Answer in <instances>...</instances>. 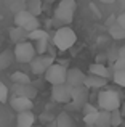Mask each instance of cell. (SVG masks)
Masks as SVG:
<instances>
[{
    "label": "cell",
    "instance_id": "20",
    "mask_svg": "<svg viewBox=\"0 0 125 127\" xmlns=\"http://www.w3.org/2000/svg\"><path fill=\"white\" fill-rule=\"evenodd\" d=\"M107 31H109V35L114 39V40H124V39H125V29L120 28L117 23L112 24V26H109Z\"/></svg>",
    "mask_w": 125,
    "mask_h": 127
},
{
    "label": "cell",
    "instance_id": "33",
    "mask_svg": "<svg viewBox=\"0 0 125 127\" xmlns=\"http://www.w3.org/2000/svg\"><path fill=\"white\" fill-rule=\"evenodd\" d=\"M119 60H122V61L125 63V45L119 48Z\"/></svg>",
    "mask_w": 125,
    "mask_h": 127
},
{
    "label": "cell",
    "instance_id": "34",
    "mask_svg": "<svg viewBox=\"0 0 125 127\" xmlns=\"http://www.w3.org/2000/svg\"><path fill=\"white\" fill-rule=\"evenodd\" d=\"M101 3H106V5H111V3H114V2H117V0H100Z\"/></svg>",
    "mask_w": 125,
    "mask_h": 127
},
{
    "label": "cell",
    "instance_id": "25",
    "mask_svg": "<svg viewBox=\"0 0 125 127\" xmlns=\"http://www.w3.org/2000/svg\"><path fill=\"white\" fill-rule=\"evenodd\" d=\"M22 28H24L27 32H34V31H37V29H40V21H39L37 16H34V18H31Z\"/></svg>",
    "mask_w": 125,
    "mask_h": 127
},
{
    "label": "cell",
    "instance_id": "32",
    "mask_svg": "<svg viewBox=\"0 0 125 127\" xmlns=\"http://www.w3.org/2000/svg\"><path fill=\"white\" fill-rule=\"evenodd\" d=\"M40 121L42 122H51V121H53V116L48 114V113H42V114H40Z\"/></svg>",
    "mask_w": 125,
    "mask_h": 127
},
{
    "label": "cell",
    "instance_id": "7",
    "mask_svg": "<svg viewBox=\"0 0 125 127\" xmlns=\"http://www.w3.org/2000/svg\"><path fill=\"white\" fill-rule=\"evenodd\" d=\"M51 98L56 103H71L72 100V87L69 84H60V85H51Z\"/></svg>",
    "mask_w": 125,
    "mask_h": 127
},
{
    "label": "cell",
    "instance_id": "26",
    "mask_svg": "<svg viewBox=\"0 0 125 127\" xmlns=\"http://www.w3.org/2000/svg\"><path fill=\"white\" fill-rule=\"evenodd\" d=\"M114 82L120 87H125V69H120V71H114V76H112Z\"/></svg>",
    "mask_w": 125,
    "mask_h": 127
},
{
    "label": "cell",
    "instance_id": "29",
    "mask_svg": "<svg viewBox=\"0 0 125 127\" xmlns=\"http://www.w3.org/2000/svg\"><path fill=\"white\" fill-rule=\"evenodd\" d=\"M8 95H10L8 87L0 81V103H6L8 101Z\"/></svg>",
    "mask_w": 125,
    "mask_h": 127
},
{
    "label": "cell",
    "instance_id": "36",
    "mask_svg": "<svg viewBox=\"0 0 125 127\" xmlns=\"http://www.w3.org/2000/svg\"><path fill=\"white\" fill-rule=\"evenodd\" d=\"M42 2H48V3H51V2H55V0H42Z\"/></svg>",
    "mask_w": 125,
    "mask_h": 127
},
{
    "label": "cell",
    "instance_id": "13",
    "mask_svg": "<svg viewBox=\"0 0 125 127\" xmlns=\"http://www.w3.org/2000/svg\"><path fill=\"white\" fill-rule=\"evenodd\" d=\"M10 39H11L13 43H22V42H27L29 40V32L26 31L24 28H11V31H10Z\"/></svg>",
    "mask_w": 125,
    "mask_h": 127
},
{
    "label": "cell",
    "instance_id": "8",
    "mask_svg": "<svg viewBox=\"0 0 125 127\" xmlns=\"http://www.w3.org/2000/svg\"><path fill=\"white\" fill-rule=\"evenodd\" d=\"M29 64H31V71L34 72L35 76L45 74L47 69L53 64V56H50V55H35V58L32 60Z\"/></svg>",
    "mask_w": 125,
    "mask_h": 127
},
{
    "label": "cell",
    "instance_id": "37",
    "mask_svg": "<svg viewBox=\"0 0 125 127\" xmlns=\"http://www.w3.org/2000/svg\"><path fill=\"white\" fill-rule=\"evenodd\" d=\"M0 72H2V68H0Z\"/></svg>",
    "mask_w": 125,
    "mask_h": 127
},
{
    "label": "cell",
    "instance_id": "5",
    "mask_svg": "<svg viewBox=\"0 0 125 127\" xmlns=\"http://www.w3.org/2000/svg\"><path fill=\"white\" fill-rule=\"evenodd\" d=\"M15 53V60L18 63H31L32 60L35 58V48H34V43L32 42H22V43H18L13 50Z\"/></svg>",
    "mask_w": 125,
    "mask_h": 127
},
{
    "label": "cell",
    "instance_id": "12",
    "mask_svg": "<svg viewBox=\"0 0 125 127\" xmlns=\"http://www.w3.org/2000/svg\"><path fill=\"white\" fill-rule=\"evenodd\" d=\"M90 74L93 76H100V77H104V79H109L114 76V69L112 68H107L106 64H103V63H93V64H90Z\"/></svg>",
    "mask_w": 125,
    "mask_h": 127
},
{
    "label": "cell",
    "instance_id": "6",
    "mask_svg": "<svg viewBox=\"0 0 125 127\" xmlns=\"http://www.w3.org/2000/svg\"><path fill=\"white\" fill-rule=\"evenodd\" d=\"M88 90L85 85H79V87H72V100L71 103H67L69 108L72 109H82L85 105L88 103Z\"/></svg>",
    "mask_w": 125,
    "mask_h": 127
},
{
    "label": "cell",
    "instance_id": "14",
    "mask_svg": "<svg viewBox=\"0 0 125 127\" xmlns=\"http://www.w3.org/2000/svg\"><path fill=\"white\" fill-rule=\"evenodd\" d=\"M35 122V116L32 111H24V113H18L16 118V127H34Z\"/></svg>",
    "mask_w": 125,
    "mask_h": 127
},
{
    "label": "cell",
    "instance_id": "24",
    "mask_svg": "<svg viewBox=\"0 0 125 127\" xmlns=\"http://www.w3.org/2000/svg\"><path fill=\"white\" fill-rule=\"evenodd\" d=\"M122 119H124V116L120 113V108L111 111V127H119L122 124Z\"/></svg>",
    "mask_w": 125,
    "mask_h": 127
},
{
    "label": "cell",
    "instance_id": "9",
    "mask_svg": "<svg viewBox=\"0 0 125 127\" xmlns=\"http://www.w3.org/2000/svg\"><path fill=\"white\" fill-rule=\"evenodd\" d=\"M87 76L80 71L79 68H69L67 74H66V84H69L71 87H79L85 84Z\"/></svg>",
    "mask_w": 125,
    "mask_h": 127
},
{
    "label": "cell",
    "instance_id": "3",
    "mask_svg": "<svg viewBox=\"0 0 125 127\" xmlns=\"http://www.w3.org/2000/svg\"><path fill=\"white\" fill-rule=\"evenodd\" d=\"M75 40H77V35H75V32L72 31L71 28H67V26L58 28L56 32H55V35H53V43H55V47H56L58 50H61V52L69 50V48H71V47L75 43Z\"/></svg>",
    "mask_w": 125,
    "mask_h": 127
},
{
    "label": "cell",
    "instance_id": "18",
    "mask_svg": "<svg viewBox=\"0 0 125 127\" xmlns=\"http://www.w3.org/2000/svg\"><path fill=\"white\" fill-rule=\"evenodd\" d=\"M31 18H34V16H32L26 8L24 10H19V11L15 15V24L18 26V28H22V26H24Z\"/></svg>",
    "mask_w": 125,
    "mask_h": 127
},
{
    "label": "cell",
    "instance_id": "31",
    "mask_svg": "<svg viewBox=\"0 0 125 127\" xmlns=\"http://www.w3.org/2000/svg\"><path fill=\"white\" fill-rule=\"evenodd\" d=\"M116 23L120 26V28H124V29H125V11H122L120 15H117V18H116Z\"/></svg>",
    "mask_w": 125,
    "mask_h": 127
},
{
    "label": "cell",
    "instance_id": "17",
    "mask_svg": "<svg viewBox=\"0 0 125 127\" xmlns=\"http://www.w3.org/2000/svg\"><path fill=\"white\" fill-rule=\"evenodd\" d=\"M95 127H111V111H98Z\"/></svg>",
    "mask_w": 125,
    "mask_h": 127
},
{
    "label": "cell",
    "instance_id": "27",
    "mask_svg": "<svg viewBox=\"0 0 125 127\" xmlns=\"http://www.w3.org/2000/svg\"><path fill=\"white\" fill-rule=\"evenodd\" d=\"M35 53L37 55H45V52L48 50V40H37L34 45Z\"/></svg>",
    "mask_w": 125,
    "mask_h": 127
},
{
    "label": "cell",
    "instance_id": "22",
    "mask_svg": "<svg viewBox=\"0 0 125 127\" xmlns=\"http://www.w3.org/2000/svg\"><path fill=\"white\" fill-rule=\"evenodd\" d=\"M56 127H74V121L67 113H60L56 118Z\"/></svg>",
    "mask_w": 125,
    "mask_h": 127
},
{
    "label": "cell",
    "instance_id": "38",
    "mask_svg": "<svg viewBox=\"0 0 125 127\" xmlns=\"http://www.w3.org/2000/svg\"><path fill=\"white\" fill-rule=\"evenodd\" d=\"M0 40H2V39H0ZM0 43H2V42H0Z\"/></svg>",
    "mask_w": 125,
    "mask_h": 127
},
{
    "label": "cell",
    "instance_id": "21",
    "mask_svg": "<svg viewBox=\"0 0 125 127\" xmlns=\"http://www.w3.org/2000/svg\"><path fill=\"white\" fill-rule=\"evenodd\" d=\"M10 79H11L13 84H19V85L31 84V77H29L26 72H22V71H16V72H13Z\"/></svg>",
    "mask_w": 125,
    "mask_h": 127
},
{
    "label": "cell",
    "instance_id": "2",
    "mask_svg": "<svg viewBox=\"0 0 125 127\" xmlns=\"http://www.w3.org/2000/svg\"><path fill=\"white\" fill-rule=\"evenodd\" d=\"M96 101L101 111H114V109H119L120 105H122L119 93L114 89H103L98 93Z\"/></svg>",
    "mask_w": 125,
    "mask_h": 127
},
{
    "label": "cell",
    "instance_id": "4",
    "mask_svg": "<svg viewBox=\"0 0 125 127\" xmlns=\"http://www.w3.org/2000/svg\"><path fill=\"white\" fill-rule=\"evenodd\" d=\"M66 74H67V68L60 64V63H53L45 72V81L51 85H60L66 82Z\"/></svg>",
    "mask_w": 125,
    "mask_h": 127
},
{
    "label": "cell",
    "instance_id": "15",
    "mask_svg": "<svg viewBox=\"0 0 125 127\" xmlns=\"http://www.w3.org/2000/svg\"><path fill=\"white\" fill-rule=\"evenodd\" d=\"M87 89H103V87H106L107 85V79H104V77H100V76H93V74H90V76H87V79H85V84H83Z\"/></svg>",
    "mask_w": 125,
    "mask_h": 127
},
{
    "label": "cell",
    "instance_id": "11",
    "mask_svg": "<svg viewBox=\"0 0 125 127\" xmlns=\"http://www.w3.org/2000/svg\"><path fill=\"white\" fill-rule=\"evenodd\" d=\"M11 92L15 93V96H24V98H29V100H32L35 95H37V89L32 87L31 84H26V85L13 84Z\"/></svg>",
    "mask_w": 125,
    "mask_h": 127
},
{
    "label": "cell",
    "instance_id": "16",
    "mask_svg": "<svg viewBox=\"0 0 125 127\" xmlns=\"http://www.w3.org/2000/svg\"><path fill=\"white\" fill-rule=\"evenodd\" d=\"M26 10L32 16H39L43 10V2L42 0H26Z\"/></svg>",
    "mask_w": 125,
    "mask_h": 127
},
{
    "label": "cell",
    "instance_id": "10",
    "mask_svg": "<svg viewBox=\"0 0 125 127\" xmlns=\"http://www.w3.org/2000/svg\"><path fill=\"white\" fill-rule=\"evenodd\" d=\"M10 105H11V108L15 109L16 113L32 111V108H34V103H32V100L24 98V96H13L11 101H10Z\"/></svg>",
    "mask_w": 125,
    "mask_h": 127
},
{
    "label": "cell",
    "instance_id": "1",
    "mask_svg": "<svg viewBox=\"0 0 125 127\" xmlns=\"http://www.w3.org/2000/svg\"><path fill=\"white\" fill-rule=\"evenodd\" d=\"M75 10H77V3H75V0H60V3L56 5V8H55V21L58 23V24L62 26H67L72 23V19H74V13Z\"/></svg>",
    "mask_w": 125,
    "mask_h": 127
},
{
    "label": "cell",
    "instance_id": "35",
    "mask_svg": "<svg viewBox=\"0 0 125 127\" xmlns=\"http://www.w3.org/2000/svg\"><path fill=\"white\" fill-rule=\"evenodd\" d=\"M120 113H122V116L125 118V101L122 103V105H120Z\"/></svg>",
    "mask_w": 125,
    "mask_h": 127
},
{
    "label": "cell",
    "instance_id": "19",
    "mask_svg": "<svg viewBox=\"0 0 125 127\" xmlns=\"http://www.w3.org/2000/svg\"><path fill=\"white\" fill-rule=\"evenodd\" d=\"M13 61H15V53H13V52L5 50L3 53H0V68H2V69L10 68Z\"/></svg>",
    "mask_w": 125,
    "mask_h": 127
},
{
    "label": "cell",
    "instance_id": "23",
    "mask_svg": "<svg viewBox=\"0 0 125 127\" xmlns=\"http://www.w3.org/2000/svg\"><path fill=\"white\" fill-rule=\"evenodd\" d=\"M48 32L47 31H43V29H37V31H34V32H29V40H34V42H37V40H48Z\"/></svg>",
    "mask_w": 125,
    "mask_h": 127
},
{
    "label": "cell",
    "instance_id": "30",
    "mask_svg": "<svg viewBox=\"0 0 125 127\" xmlns=\"http://www.w3.org/2000/svg\"><path fill=\"white\" fill-rule=\"evenodd\" d=\"M82 111H83V116L85 114H90V113H96V111H100V109H96L93 105H90V103H87V105L82 108Z\"/></svg>",
    "mask_w": 125,
    "mask_h": 127
},
{
    "label": "cell",
    "instance_id": "28",
    "mask_svg": "<svg viewBox=\"0 0 125 127\" xmlns=\"http://www.w3.org/2000/svg\"><path fill=\"white\" fill-rule=\"evenodd\" d=\"M96 118H98V111L96 113H90V114H85L83 116V122L87 127H95L96 124Z\"/></svg>",
    "mask_w": 125,
    "mask_h": 127
}]
</instances>
